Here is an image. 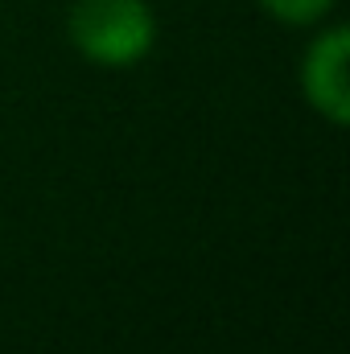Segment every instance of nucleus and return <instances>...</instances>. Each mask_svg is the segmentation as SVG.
Wrapping results in <instances>:
<instances>
[{
    "label": "nucleus",
    "instance_id": "f257e3e1",
    "mask_svg": "<svg viewBox=\"0 0 350 354\" xmlns=\"http://www.w3.org/2000/svg\"><path fill=\"white\" fill-rule=\"evenodd\" d=\"M66 37L79 58L107 71L136 66L157 46V12L149 0H75Z\"/></svg>",
    "mask_w": 350,
    "mask_h": 354
},
{
    "label": "nucleus",
    "instance_id": "f03ea898",
    "mask_svg": "<svg viewBox=\"0 0 350 354\" xmlns=\"http://www.w3.org/2000/svg\"><path fill=\"white\" fill-rule=\"evenodd\" d=\"M350 29L330 25L301 54V95L334 128L350 124Z\"/></svg>",
    "mask_w": 350,
    "mask_h": 354
},
{
    "label": "nucleus",
    "instance_id": "7ed1b4c3",
    "mask_svg": "<svg viewBox=\"0 0 350 354\" xmlns=\"http://www.w3.org/2000/svg\"><path fill=\"white\" fill-rule=\"evenodd\" d=\"M264 12L276 21V25H288V29H309V25H322L338 0H256Z\"/></svg>",
    "mask_w": 350,
    "mask_h": 354
}]
</instances>
